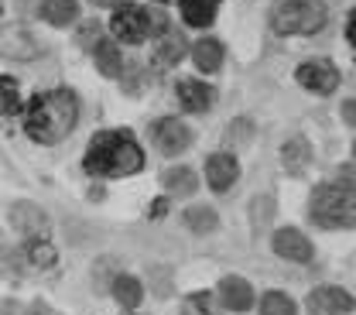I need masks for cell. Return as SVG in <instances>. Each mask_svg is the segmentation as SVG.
<instances>
[{"label":"cell","mask_w":356,"mask_h":315,"mask_svg":"<svg viewBox=\"0 0 356 315\" xmlns=\"http://www.w3.org/2000/svg\"><path fill=\"white\" fill-rule=\"evenodd\" d=\"M28 257H31V264H38V268L55 264V250H51V243H38V240H31V247H28Z\"/></svg>","instance_id":"obj_27"},{"label":"cell","mask_w":356,"mask_h":315,"mask_svg":"<svg viewBox=\"0 0 356 315\" xmlns=\"http://www.w3.org/2000/svg\"><path fill=\"white\" fill-rule=\"evenodd\" d=\"M110 28H113V35L120 42L140 45L151 35H161L165 31V14L161 10H151V7H140V3H124V7H117Z\"/></svg>","instance_id":"obj_4"},{"label":"cell","mask_w":356,"mask_h":315,"mask_svg":"<svg viewBox=\"0 0 356 315\" xmlns=\"http://www.w3.org/2000/svg\"><path fill=\"white\" fill-rule=\"evenodd\" d=\"M113 298H117L124 309H137L140 298H144V288H140V281L131 277V274H117V277H113Z\"/></svg>","instance_id":"obj_20"},{"label":"cell","mask_w":356,"mask_h":315,"mask_svg":"<svg viewBox=\"0 0 356 315\" xmlns=\"http://www.w3.org/2000/svg\"><path fill=\"white\" fill-rule=\"evenodd\" d=\"M261 315H295V302L281 291H267L261 298Z\"/></svg>","instance_id":"obj_25"},{"label":"cell","mask_w":356,"mask_h":315,"mask_svg":"<svg viewBox=\"0 0 356 315\" xmlns=\"http://www.w3.org/2000/svg\"><path fill=\"white\" fill-rule=\"evenodd\" d=\"M336 185H343V188H353V192H356V172L350 168V165H343V168H339V175H336Z\"/></svg>","instance_id":"obj_29"},{"label":"cell","mask_w":356,"mask_h":315,"mask_svg":"<svg viewBox=\"0 0 356 315\" xmlns=\"http://www.w3.org/2000/svg\"><path fill=\"white\" fill-rule=\"evenodd\" d=\"M0 14H3V3H0Z\"/></svg>","instance_id":"obj_35"},{"label":"cell","mask_w":356,"mask_h":315,"mask_svg":"<svg viewBox=\"0 0 356 315\" xmlns=\"http://www.w3.org/2000/svg\"><path fill=\"white\" fill-rule=\"evenodd\" d=\"M192 62H195L199 72H216L222 65V45L216 38H199L192 45Z\"/></svg>","instance_id":"obj_17"},{"label":"cell","mask_w":356,"mask_h":315,"mask_svg":"<svg viewBox=\"0 0 356 315\" xmlns=\"http://www.w3.org/2000/svg\"><path fill=\"white\" fill-rule=\"evenodd\" d=\"M79 124V99L69 90H48L38 92L28 103L24 113V127L28 134L42 144H58L62 137H69Z\"/></svg>","instance_id":"obj_1"},{"label":"cell","mask_w":356,"mask_h":315,"mask_svg":"<svg viewBox=\"0 0 356 315\" xmlns=\"http://www.w3.org/2000/svg\"><path fill=\"white\" fill-rule=\"evenodd\" d=\"M96 7H120V0H92Z\"/></svg>","instance_id":"obj_32"},{"label":"cell","mask_w":356,"mask_h":315,"mask_svg":"<svg viewBox=\"0 0 356 315\" xmlns=\"http://www.w3.org/2000/svg\"><path fill=\"white\" fill-rule=\"evenodd\" d=\"M250 216H254V226H267V223H270V216H274V199H270V195L254 199V206H250Z\"/></svg>","instance_id":"obj_26"},{"label":"cell","mask_w":356,"mask_h":315,"mask_svg":"<svg viewBox=\"0 0 356 315\" xmlns=\"http://www.w3.org/2000/svg\"><path fill=\"white\" fill-rule=\"evenodd\" d=\"M281 161H284V168L291 172V175H302L305 168H309L312 161V144L305 137H291V140H284V147H281Z\"/></svg>","instance_id":"obj_15"},{"label":"cell","mask_w":356,"mask_h":315,"mask_svg":"<svg viewBox=\"0 0 356 315\" xmlns=\"http://www.w3.org/2000/svg\"><path fill=\"white\" fill-rule=\"evenodd\" d=\"M151 137H154V147H158L161 154H168V158H175V154L192 147V131H188L178 117L158 120V124L151 127Z\"/></svg>","instance_id":"obj_7"},{"label":"cell","mask_w":356,"mask_h":315,"mask_svg":"<svg viewBox=\"0 0 356 315\" xmlns=\"http://www.w3.org/2000/svg\"><path fill=\"white\" fill-rule=\"evenodd\" d=\"M161 181H165V188H168L172 195H192V192L199 188V179H195L192 168H168V172L161 175Z\"/></svg>","instance_id":"obj_21"},{"label":"cell","mask_w":356,"mask_h":315,"mask_svg":"<svg viewBox=\"0 0 356 315\" xmlns=\"http://www.w3.org/2000/svg\"><path fill=\"white\" fill-rule=\"evenodd\" d=\"M216 7H220V0H185V3H181L185 21L195 24V28H206V24L216 17Z\"/></svg>","instance_id":"obj_23"},{"label":"cell","mask_w":356,"mask_h":315,"mask_svg":"<svg viewBox=\"0 0 356 315\" xmlns=\"http://www.w3.org/2000/svg\"><path fill=\"white\" fill-rule=\"evenodd\" d=\"M240 175V168H236V158L233 154H213L209 161H206V181L222 192V188H229L233 181Z\"/></svg>","instance_id":"obj_13"},{"label":"cell","mask_w":356,"mask_h":315,"mask_svg":"<svg viewBox=\"0 0 356 315\" xmlns=\"http://www.w3.org/2000/svg\"><path fill=\"white\" fill-rule=\"evenodd\" d=\"M312 220L325 229H350L356 226V192L343 185H318L309 202Z\"/></svg>","instance_id":"obj_3"},{"label":"cell","mask_w":356,"mask_h":315,"mask_svg":"<svg viewBox=\"0 0 356 315\" xmlns=\"http://www.w3.org/2000/svg\"><path fill=\"white\" fill-rule=\"evenodd\" d=\"M92 62H96V69H99L103 76H110V79H117V76L124 72L120 48L113 45V42H99V45L92 48Z\"/></svg>","instance_id":"obj_18"},{"label":"cell","mask_w":356,"mask_h":315,"mask_svg":"<svg viewBox=\"0 0 356 315\" xmlns=\"http://www.w3.org/2000/svg\"><path fill=\"white\" fill-rule=\"evenodd\" d=\"M38 38L24 28V24H7L0 31V58H10V62H31L38 58Z\"/></svg>","instance_id":"obj_6"},{"label":"cell","mask_w":356,"mask_h":315,"mask_svg":"<svg viewBox=\"0 0 356 315\" xmlns=\"http://www.w3.org/2000/svg\"><path fill=\"white\" fill-rule=\"evenodd\" d=\"M83 168L99 179H124L144 168V151L137 147L131 131H99L89 140Z\"/></svg>","instance_id":"obj_2"},{"label":"cell","mask_w":356,"mask_h":315,"mask_svg":"<svg viewBox=\"0 0 356 315\" xmlns=\"http://www.w3.org/2000/svg\"><path fill=\"white\" fill-rule=\"evenodd\" d=\"M38 315H42V312H38Z\"/></svg>","instance_id":"obj_36"},{"label":"cell","mask_w":356,"mask_h":315,"mask_svg":"<svg viewBox=\"0 0 356 315\" xmlns=\"http://www.w3.org/2000/svg\"><path fill=\"white\" fill-rule=\"evenodd\" d=\"M325 3L322 0H277L274 7V28L281 35H315L325 24Z\"/></svg>","instance_id":"obj_5"},{"label":"cell","mask_w":356,"mask_h":315,"mask_svg":"<svg viewBox=\"0 0 356 315\" xmlns=\"http://www.w3.org/2000/svg\"><path fill=\"white\" fill-rule=\"evenodd\" d=\"M181 55H185V35L181 31H165L161 45L154 48V65L158 69H168V65H175Z\"/></svg>","instance_id":"obj_19"},{"label":"cell","mask_w":356,"mask_h":315,"mask_svg":"<svg viewBox=\"0 0 356 315\" xmlns=\"http://www.w3.org/2000/svg\"><path fill=\"white\" fill-rule=\"evenodd\" d=\"M178 92V103L188 110V113H202L209 103H213V90L206 86V83H199V79H181L175 86Z\"/></svg>","instance_id":"obj_14"},{"label":"cell","mask_w":356,"mask_h":315,"mask_svg":"<svg viewBox=\"0 0 356 315\" xmlns=\"http://www.w3.org/2000/svg\"><path fill=\"white\" fill-rule=\"evenodd\" d=\"M181 220H185V226H188L192 233H213L216 223H220L216 209H209V206H188Z\"/></svg>","instance_id":"obj_22"},{"label":"cell","mask_w":356,"mask_h":315,"mask_svg":"<svg viewBox=\"0 0 356 315\" xmlns=\"http://www.w3.org/2000/svg\"><path fill=\"white\" fill-rule=\"evenodd\" d=\"M274 250H277V257L295 261V264H309L312 261L309 236L298 233V229H277V233H274Z\"/></svg>","instance_id":"obj_11"},{"label":"cell","mask_w":356,"mask_h":315,"mask_svg":"<svg viewBox=\"0 0 356 315\" xmlns=\"http://www.w3.org/2000/svg\"><path fill=\"white\" fill-rule=\"evenodd\" d=\"M353 158H356V144H353Z\"/></svg>","instance_id":"obj_34"},{"label":"cell","mask_w":356,"mask_h":315,"mask_svg":"<svg viewBox=\"0 0 356 315\" xmlns=\"http://www.w3.org/2000/svg\"><path fill=\"white\" fill-rule=\"evenodd\" d=\"M298 83L309 92H318V96H329V92L339 86V72L329 58H312L305 65H298Z\"/></svg>","instance_id":"obj_8"},{"label":"cell","mask_w":356,"mask_h":315,"mask_svg":"<svg viewBox=\"0 0 356 315\" xmlns=\"http://www.w3.org/2000/svg\"><path fill=\"white\" fill-rule=\"evenodd\" d=\"M7 216H10L14 229L21 236H28V240H38V236H44V229H48V216H44L42 206H35V202H14Z\"/></svg>","instance_id":"obj_9"},{"label":"cell","mask_w":356,"mask_h":315,"mask_svg":"<svg viewBox=\"0 0 356 315\" xmlns=\"http://www.w3.org/2000/svg\"><path fill=\"white\" fill-rule=\"evenodd\" d=\"M38 14H42V21L55 24V28H69L79 17V3L76 0H42Z\"/></svg>","instance_id":"obj_16"},{"label":"cell","mask_w":356,"mask_h":315,"mask_svg":"<svg viewBox=\"0 0 356 315\" xmlns=\"http://www.w3.org/2000/svg\"><path fill=\"white\" fill-rule=\"evenodd\" d=\"M350 309H353V295L343 291V288L325 284V288H315L309 295V312L312 315H346Z\"/></svg>","instance_id":"obj_10"},{"label":"cell","mask_w":356,"mask_h":315,"mask_svg":"<svg viewBox=\"0 0 356 315\" xmlns=\"http://www.w3.org/2000/svg\"><path fill=\"white\" fill-rule=\"evenodd\" d=\"M202 305H209V298L206 295H192L188 298V315H209V309H202Z\"/></svg>","instance_id":"obj_30"},{"label":"cell","mask_w":356,"mask_h":315,"mask_svg":"<svg viewBox=\"0 0 356 315\" xmlns=\"http://www.w3.org/2000/svg\"><path fill=\"white\" fill-rule=\"evenodd\" d=\"M339 113H343V120H346V124H353V127H356V99H346Z\"/></svg>","instance_id":"obj_31"},{"label":"cell","mask_w":356,"mask_h":315,"mask_svg":"<svg viewBox=\"0 0 356 315\" xmlns=\"http://www.w3.org/2000/svg\"><path fill=\"white\" fill-rule=\"evenodd\" d=\"M21 110V96H17V83L10 76H0V117H14Z\"/></svg>","instance_id":"obj_24"},{"label":"cell","mask_w":356,"mask_h":315,"mask_svg":"<svg viewBox=\"0 0 356 315\" xmlns=\"http://www.w3.org/2000/svg\"><path fill=\"white\" fill-rule=\"evenodd\" d=\"M220 302L229 312H243L254 305V288L243 277H222L220 281Z\"/></svg>","instance_id":"obj_12"},{"label":"cell","mask_w":356,"mask_h":315,"mask_svg":"<svg viewBox=\"0 0 356 315\" xmlns=\"http://www.w3.org/2000/svg\"><path fill=\"white\" fill-rule=\"evenodd\" d=\"M99 42H103V28H99V21H86V24L79 28V45L92 51Z\"/></svg>","instance_id":"obj_28"},{"label":"cell","mask_w":356,"mask_h":315,"mask_svg":"<svg viewBox=\"0 0 356 315\" xmlns=\"http://www.w3.org/2000/svg\"><path fill=\"white\" fill-rule=\"evenodd\" d=\"M350 35H353V45H356V17H353V28H350Z\"/></svg>","instance_id":"obj_33"}]
</instances>
